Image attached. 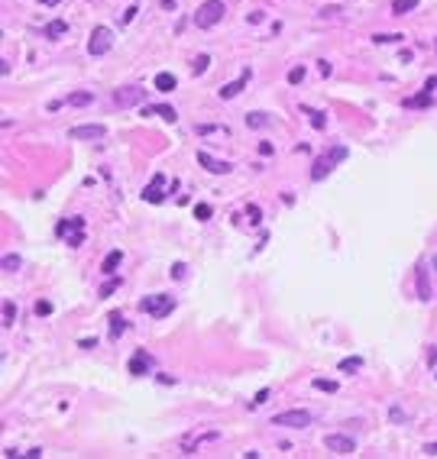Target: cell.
I'll return each mask as SVG.
<instances>
[{"label":"cell","instance_id":"6da1fadb","mask_svg":"<svg viewBox=\"0 0 437 459\" xmlns=\"http://www.w3.org/2000/svg\"><path fill=\"white\" fill-rule=\"evenodd\" d=\"M347 158V146H330V149H324L318 158H314V169H311V181H324L330 172L337 169L340 162Z\"/></svg>","mask_w":437,"mask_h":459},{"label":"cell","instance_id":"7a4b0ae2","mask_svg":"<svg viewBox=\"0 0 437 459\" xmlns=\"http://www.w3.org/2000/svg\"><path fill=\"white\" fill-rule=\"evenodd\" d=\"M224 13H227V7L221 4V0H204V4L198 7V13H195V26L198 29H214V26L224 20Z\"/></svg>","mask_w":437,"mask_h":459},{"label":"cell","instance_id":"3957f363","mask_svg":"<svg viewBox=\"0 0 437 459\" xmlns=\"http://www.w3.org/2000/svg\"><path fill=\"white\" fill-rule=\"evenodd\" d=\"M139 311H146L149 317H155V320H162V317H169L175 311V298L172 294H149L139 301Z\"/></svg>","mask_w":437,"mask_h":459},{"label":"cell","instance_id":"277c9868","mask_svg":"<svg viewBox=\"0 0 437 459\" xmlns=\"http://www.w3.org/2000/svg\"><path fill=\"white\" fill-rule=\"evenodd\" d=\"M113 104H117V107H143L146 104V91L139 84H123V87H117V91H113Z\"/></svg>","mask_w":437,"mask_h":459},{"label":"cell","instance_id":"5b68a950","mask_svg":"<svg viewBox=\"0 0 437 459\" xmlns=\"http://www.w3.org/2000/svg\"><path fill=\"white\" fill-rule=\"evenodd\" d=\"M110 46H113V32L107 29V26H98V29L91 32V39H87V55L101 58V55L110 52Z\"/></svg>","mask_w":437,"mask_h":459},{"label":"cell","instance_id":"8992f818","mask_svg":"<svg viewBox=\"0 0 437 459\" xmlns=\"http://www.w3.org/2000/svg\"><path fill=\"white\" fill-rule=\"evenodd\" d=\"M68 136L81 139V143H101V139H107V126L104 123H84V126H72Z\"/></svg>","mask_w":437,"mask_h":459},{"label":"cell","instance_id":"52a82bcc","mask_svg":"<svg viewBox=\"0 0 437 459\" xmlns=\"http://www.w3.org/2000/svg\"><path fill=\"white\" fill-rule=\"evenodd\" d=\"M272 423L292 427V430H304V427H311V411H282V414L272 417Z\"/></svg>","mask_w":437,"mask_h":459},{"label":"cell","instance_id":"ba28073f","mask_svg":"<svg viewBox=\"0 0 437 459\" xmlns=\"http://www.w3.org/2000/svg\"><path fill=\"white\" fill-rule=\"evenodd\" d=\"M324 446L330 449V453H340V456L356 453V440L347 437V434H327V437H324Z\"/></svg>","mask_w":437,"mask_h":459},{"label":"cell","instance_id":"9c48e42d","mask_svg":"<svg viewBox=\"0 0 437 459\" xmlns=\"http://www.w3.org/2000/svg\"><path fill=\"white\" fill-rule=\"evenodd\" d=\"M152 369H155V359H152L146 349H136V352H133V359H130V375L136 378V375L152 372Z\"/></svg>","mask_w":437,"mask_h":459},{"label":"cell","instance_id":"30bf717a","mask_svg":"<svg viewBox=\"0 0 437 459\" xmlns=\"http://www.w3.org/2000/svg\"><path fill=\"white\" fill-rule=\"evenodd\" d=\"M198 165H201L204 172H211V175H230V169H233L230 162H221V158H214V155H207V152H198Z\"/></svg>","mask_w":437,"mask_h":459},{"label":"cell","instance_id":"8fae6325","mask_svg":"<svg viewBox=\"0 0 437 459\" xmlns=\"http://www.w3.org/2000/svg\"><path fill=\"white\" fill-rule=\"evenodd\" d=\"M162 184H165V175H155V178H152V184L143 191V201H146V204H162V201H165Z\"/></svg>","mask_w":437,"mask_h":459},{"label":"cell","instance_id":"7c38bea8","mask_svg":"<svg viewBox=\"0 0 437 459\" xmlns=\"http://www.w3.org/2000/svg\"><path fill=\"white\" fill-rule=\"evenodd\" d=\"M139 110H143V117H162L165 123H175V120H178L175 107H169V104H155V107H146V104H143Z\"/></svg>","mask_w":437,"mask_h":459},{"label":"cell","instance_id":"4fadbf2b","mask_svg":"<svg viewBox=\"0 0 437 459\" xmlns=\"http://www.w3.org/2000/svg\"><path fill=\"white\" fill-rule=\"evenodd\" d=\"M415 288H418V298L421 301H431V278H427V269L424 266H418V272H415Z\"/></svg>","mask_w":437,"mask_h":459},{"label":"cell","instance_id":"5bb4252c","mask_svg":"<svg viewBox=\"0 0 437 459\" xmlns=\"http://www.w3.org/2000/svg\"><path fill=\"white\" fill-rule=\"evenodd\" d=\"M72 230H84V220H81V217H65V220H58V223H55V236H58V240H68V236H72Z\"/></svg>","mask_w":437,"mask_h":459},{"label":"cell","instance_id":"9a60e30c","mask_svg":"<svg viewBox=\"0 0 437 459\" xmlns=\"http://www.w3.org/2000/svg\"><path fill=\"white\" fill-rule=\"evenodd\" d=\"M246 81H249V72H243V78H237V81H230V84H224L221 87V101H233L243 87H246Z\"/></svg>","mask_w":437,"mask_h":459},{"label":"cell","instance_id":"2e32d148","mask_svg":"<svg viewBox=\"0 0 437 459\" xmlns=\"http://www.w3.org/2000/svg\"><path fill=\"white\" fill-rule=\"evenodd\" d=\"M421 0H392V16H408L412 10H418Z\"/></svg>","mask_w":437,"mask_h":459},{"label":"cell","instance_id":"e0dca14e","mask_svg":"<svg viewBox=\"0 0 437 459\" xmlns=\"http://www.w3.org/2000/svg\"><path fill=\"white\" fill-rule=\"evenodd\" d=\"M175 84H178V81H175V75H169V72H159V75H155V91L172 94V91H175Z\"/></svg>","mask_w":437,"mask_h":459},{"label":"cell","instance_id":"ac0fdd59","mask_svg":"<svg viewBox=\"0 0 437 459\" xmlns=\"http://www.w3.org/2000/svg\"><path fill=\"white\" fill-rule=\"evenodd\" d=\"M42 32H46V39H62L65 32H68V23H65V20H52Z\"/></svg>","mask_w":437,"mask_h":459},{"label":"cell","instance_id":"d6986e66","mask_svg":"<svg viewBox=\"0 0 437 459\" xmlns=\"http://www.w3.org/2000/svg\"><path fill=\"white\" fill-rule=\"evenodd\" d=\"M195 133H198V136H227V126H214V123L207 126V123H198Z\"/></svg>","mask_w":437,"mask_h":459},{"label":"cell","instance_id":"ffe728a7","mask_svg":"<svg viewBox=\"0 0 437 459\" xmlns=\"http://www.w3.org/2000/svg\"><path fill=\"white\" fill-rule=\"evenodd\" d=\"M360 369H363V359L360 356H350V359L340 363V372H344V375H353V372H360Z\"/></svg>","mask_w":437,"mask_h":459},{"label":"cell","instance_id":"44dd1931","mask_svg":"<svg viewBox=\"0 0 437 459\" xmlns=\"http://www.w3.org/2000/svg\"><path fill=\"white\" fill-rule=\"evenodd\" d=\"M431 104H434L431 91H424V94H418V97H408V101H405V107H431Z\"/></svg>","mask_w":437,"mask_h":459},{"label":"cell","instance_id":"7402d4cb","mask_svg":"<svg viewBox=\"0 0 437 459\" xmlns=\"http://www.w3.org/2000/svg\"><path fill=\"white\" fill-rule=\"evenodd\" d=\"M110 323H113V326H110V337H120V333L127 330V320H123V314H120V311L110 314Z\"/></svg>","mask_w":437,"mask_h":459},{"label":"cell","instance_id":"603a6c76","mask_svg":"<svg viewBox=\"0 0 437 459\" xmlns=\"http://www.w3.org/2000/svg\"><path fill=\"white\" fill-rule=\"evenodd\" d=\"M120 259H123V252L113 249L107 259H104V272H107V275H113V272H117V266H120Z\"/></svg>","mask_w":437,"mask_h":459},{"label":"cell","instance_id":"cb8c5ba5","mask_svg":"<svg viewBox=\"0 0 437 459\" xmlns=\"http://www.w3.org/2000/svg\"><path fill=\"white\" fill-rule=\"evenodd\" d=\"M304 113H308V117H311V126H314V129H324V126H327V117H324V113H321V110H311V107H304Z\"/></svg>","mask_w":437,"mask_h":459},{"label":"cell","instance_id":"d4e9b609","mask_svg":"<svg viewBox=\"0 0 437 459\" xmlns=\"http://www.w3.org/2000/svg\"><path fill=\"white\" fill-rule=\"evenodd\" d=\"M266 123H269V117H266V113H246V126L249 129H259V126H266Z\"/></svg>","mask_w":437,"mask_h":459},{"label":"cell","instance_id":"484cf974","mask_svg":"<svg viewBox=\"0 0 437 459\" xmlns=\"http://www.w3.org/2000/svg\"><path fill=\"white\" fill-rule=\"evenodd\" d=\"M20 266H23V259L16 252H10V255H4V272H20Z\"/></svg>","mask_w":437,"mask_h":459},{"label":"cell","instance_id":"4316f807","mask_svg":"<svg viewBox=\"0 0 437 459\" xmlns=\"http://www.w3.org/2000/svg\"><path fill=\"white\" fill-rule=\"evenodd\" d=\"M304 75H308V68H304V65H295L292 72H288V84H301Z\"/></svg>","mask_w":437,"mask_h":459},{"label":"cell","instance_id":"83f0119b","mask_svg":"<svg viewBox=\"0 0 437 459\" xmlns=\"http://www.w3.org/2000/svg\"><path fill=\"white\" fill-rule=\"evenodd\" d=\"M68 104H75V107H87V104H94V94H72V97H68Z\"/></svg>","mask_w":437,"mask_h":459},{"label":"cell","instance_id":"f1b7e54d","mask_svg":"<svg viewBox=\"0 0 437 459\" xmlns=\"http://www.w3.org/2000/svg\"><path fill=\"white\" fill-rule=\"evenodd\" d=\"M405 36H401V32H392V36H386V32H376L372 36V42H379V46H386V42H401Z\"/></svg>","mask_w":437,"mask_h":459},{"label":"cell","instance_id":"f546056e","mask_svg":"<svg viewBox=\"0 0 437 459\" xmlns=\"http://www.w3.org/2000/svg\"><path fill=\"white\" fill-rule=\"evenodd\" d=\"M211 204H195V220H201V223H204V220H211Z\"/></svg>","mask_w":437,"mask_h":459},{"label":"cell","instance_id":"4dcf8cb0","mask_svg":"<svg viewBox=\"0 0 437 459\" xmlns=\"http://www.w3.org/2000/svg\"><path fill=\"white\" fill-rule=\"evenodd\" d=\"M314 388H318V391H337V382H330V378H314Z\"/></svg>","mask_w":437,"mask_h":459},{"label":"cell","instance_id":"1f68e13d","mask_svg":"<svg viewBox=\"0 0 437 459\" xmlns=\"http://www.w3.org/2000/svg\"><path fill=\"white\" fill-rule=\"evenodd\" d=\"M207 65H211V55H198V58H195V75H204Z\"/></svg>","mask_w":437,"mask_h":459},{"label":"cell","instance_id":"d6a6232c","mask_svg":"<svg viewBox=\"0 0 437 459\" xmlns=\"http://www.w3.org/2000/svg\"><path fill=\"white\" fill-rule=\"evenodd\" d=\"M120 288V278H110V281H104V288H101V298H110L113 291Z\"/></svg>","mask_w":437,"mask_h":459},{"label":"cell","instance_id":"836d02e7","mask_svg":"<svg viewBox=\"0 0 437 459\" xmlns=\"http://www.w3.org/2000/svg\"><path fill=\"white\" fill-rule=\"evenodd\" d=\"M389 420H392V423H408V414L401 411V408H392V411H389Z\"/></svg>","mask_w":437,"mask_h":459},{"label":"cell","instance_id":"e575fe53","mask_svg":"<svg viewBox=\"0 0 437 459\" xmlns=\"http://www.w3.org/2000/svg\"><path fill=\"white\" fill-rule=\"evenodd\" d=\"M266 398H269V388H262V391H256V395H253L249 408H259V404H266Z\"/></svg>","mask_w":437,"mask_h":459},{"label":"cell","instance_id":"d590c367","mask_svg":"<svg viewBox=\"0 0 437 459\" xmlns=\"http://www.w3.org/2000/svg\"><path fill=\"white\" fill-rule=\"evenodd\" d=\"M13 317H16V307L7 301V304H4V323H13Z\"/></svg>","mask_w":437,"mask_h":459},{"label":"cell","instance_id":"8d00e7d4","mask_svg":"<svg viewBox=\"0 0 437 459\" xmlns=\"http://www.w3.org/2000/svg\"><path fill=\"white\" fill-rule=\"evenodd\" d=\"M185 272H188V269L181 266V262H175V266H172V278H175V281H181V278H185Z\"/></svg>","mask_w":437,"mask_h":459},{"label":"cell","instance_id":"74e56055","mask_svg":"<svg viewBox=\"0 0 437 459\" xmlns=\"http://www.w3.org/2000/svg\"><path fill=\"white\" fill-rule=\"evenodd\" d=\"M36 314H39V317H49V314H52V301H39V304H36Z\"/></svg>","mask_w":437,"mask_h":459},{"label":"cell","instance_id":"f35d334b","mask_svg":"<svg viewBox=\"0 0 437 459\" xmlns=\"http://www.w3.org/2000/svg\"><path fill=\"white\" fill-rule=\"evenodd\" d=\"M136 13H139V7L133 4L130 10H123V16H120V20H123V23H133V20H136Z\"/></svg>","mask_w":437,"mask_h":459},{"label":"cell","instance_id":"ab89813d","mask_svg":"<svg viewBox=\"0 0 437 459\" xmlns=\"http://www.w3.org/2000/svg\"><path fill=\"white\" fill-rule=\"evenodd\" d=\"M246 214L253 217V223H259V220H262V210H259L256 204H249V207H246Z\"/></svg>","mask_w":437,"mask_h":459},{"label":"cell","instance_id":"60d3db41","mask_svg":"<svg viewBox=\"0 0 437 459\" xmlns=\"http://www.w3.org/2000/svg\"><path fill=\"white\" fill-rule=\"evenodd\" d=\"M262 20H266V13H262V10H253V13L246 16V23H262Z\"/></svg>","mask_w":437,"mask_h":459},{"label":"cell","instance_id":"b9f144b4","mask_svg":"<svg viewBox=\"0 0 437 459\" xmlns=\"http://www.w3.org/2000/svg\"><path fill=\"white\" fill-rule=\"evenodd\" d=\"M272 152H275V149H272V143H259V155H266V158H269Z\"/></svg>","mask_w":437,"mask_h":459},{"label":"cell","instance_id":"7bdbcfd3","mask_svg":"<svg viewBox=\"0 0 437 459\" xmlns=\"http://www.w3.org/2000/svg\"><path fill=\"white\" fill-rule=\"evenodd\" d=\"M424 91H437V75H431V78L424 81Z\"/></svg>","mask_w":437,"mask_h":459},{"label":"cell","instance_id":"ee69618b","mask_svg":"<svg viewBox=\"0 0 437 459\" xmlns=\"http://www.w3.org/2000/svg\"><path fill=\"white\" fill-rule=\"evenodd\" d=\"M424 456H437V440L434 443H424Z\"/></svg>","mask_w":437,"mask_h":459},{"label":"cell","instance_id":"f6af8a7d","mask_svg":"<svg viewBox=\"0 0 437 459\" xmlns=\"http://www.w3.org/2000/svg\"><path fill=\"white\" fill-rule=\"evenodd\" d=\"M39 4H46V7H58L62 0H39Z\"/></svg>","mask_w":437,"mask_h":459},{"label":"cell","instance_id":"bcb514c9","mask_svg":"<svg viewBox=\"0 0 437 459\" xmlns=\"http://www.w3.org/2000/svg\"><path fill=\"white\" fill-rule=\"evenodd\" d=\"M431 269H434V272H437V255H434V259H431Z\"/></svg>","mask_w":437,"mask_h":459}]
</instances>
